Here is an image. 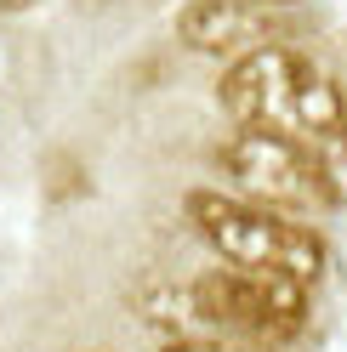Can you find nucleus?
<instances>
[{
  "mask_svg": "<svg viewBox=\"0 0 347 352\" xmlns=\"http://www.w3.org/2000/svg\"><path fill=\"white\" fill-rule=\"evenodd\" d=\"M251 34V17L240 0H193L182 12V40L193 52H233Z\"/></svg>",
  "mask_w": 347,
  "mask_h": 352,
  "instance_id": "39448f33",
  "label": "nucleus"
},
{
  "mask_svg": "<svg viewBox=\"0 0 347 352\" xmlns=\"http://www.w3.org/2000/svg\"><path fill=\"white\" fill-rule=\"evenodd\" d=\"M222 108L240 131H273L313 153H347V102L302 52L256 46L222 74Z\"/></svg>",
  "mask_w": 347,
  "mask_h": 352,
  "instance_id": "f257e3e1",
  "label": "nucleus"
},
{
  "mask_svg": "<svg viewBox=\"0 0 347 352\" xmlns=\"http://www.w3.org/2000/svg\"><path fill=\"white\" fill-rule=\"evenodd\" d=\"M160 352H262V341H240V336H177Z\"/></svg>",
  "mask_w": 347,
  "mask_h": 352,
  "instance_id": "423d86ee",
  "label": "nucleus"
},
{
  "mask_svg": "<svg viewBox=\"0 0 347 352\" xmlns=\"http://www.w3.org/2000/svg\"><path fill=\"white\" fill-rule=\"evenodd\" d=\"M193 324L240 341H285L308 324V284L279 278V273H245V267H216L188 290Z\"/></svg>",
  "mask_w": 347,
  "mask_h": 352,
  "instance_id": "7ed1b4c3",
  "label": "nucleus"
},
{
  "mask_svg": "<svg viewBox=\"0 0 347 352\" xmlns=\"http://www.w3.org/2000/svg\"><path fill=\"white\" fill-rule=\"evenodd\" d=\"M188 216L193 228L211 239V250L228 261V267L245 273H279L296 284H313L324 273V239L313 228L291 222L268 205L233 199V193H188Z\"/></svg>",
  "mask_w": 347,
  "mask_h": 352,
  "instance_id": "f03ea898",
  "label": "nucleus"
},
{
  "mask_svg": "<svg viewBox=\"0 0 347 352\" xmlns=\"http://www.w3.org/2000/svg\"><path fill=\"white\" fill-rule=\"evenodd\" d=\"M23 6H34V0H0V12H23Z\"/></svg>",
  "mask_w": 347,
  "mask_h": 352,
  "instance_id": "0eeeda50",
  "label": "nucleus"
},
{
  "mask_svg": "<svg viewBox=\"0 0 347 352\" xmlns=\"http://www.w3.org/2000/svg\"><path fill=\"white\" fill-rule=\"evenodd\" d=\"M222 170L233 176L240 199L268 210H324L336 205V182L313 148L273 131H233L222 142Z\"/></svg>",
  "mask_w": 347,
  "mask_h": 352,
  "instance_id": "20e7f679",
  "label": "nucleus"
}]
</instances>
